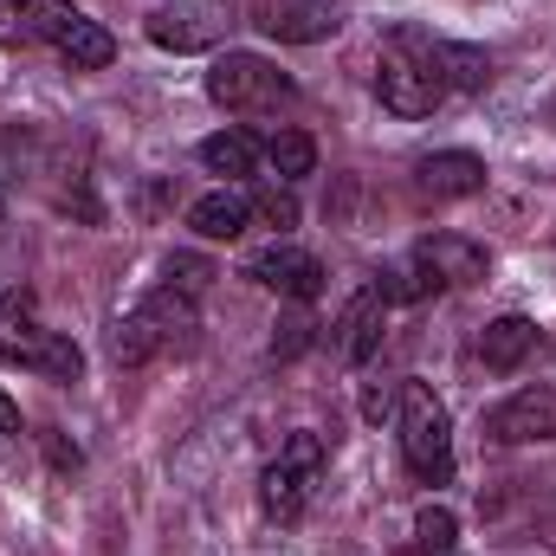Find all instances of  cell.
<instances>
[{"instance_id":"cell-6","label":"cell","mask_w":556,"mask_h":556,"mask_svg":"<svg viewBox=\"0 0 556 556\" xmlns=\"http://www.w3.org/2000/svg\"><path fill=\"white\" fill-rule=\"evenodd\" d=\"M207 98H214L220 111L253 117V111H278V104L291 98V78L278 72L273 59H260V52H220V59L207 65Z\"/></svg>"},{"instance_id":"cell-21","label":"cell","mask_w":556,"mask_h":556,"mask_svg":"<svg viewBox=\"0 0 556 556\" xmlns=\"http://www.w3.org/2000/svg\"><path fill=\"white\" fill-rule=\"evenodd\" d=\"M247 201H253V220H266V227H278V233L298 227V201H291L285 188H253Z\"/></svg>"},{"instance_id":"cell-13","label":"cell","mask_w":556,"mask_h":556,"mask_svg":"<svg viewBox=\"0 0 556 556\" xmlns=\"http://www.w3.org/2000/svg\"><path fill=\"white\" fill-rule=\"evenodd\" d=\"M485 433L498 446H531V440H556V389H525L511 402H498L485 415Z\"/></svg>"},{"instance_id":"cell-1","label":"cell","mask_w":556,"mask_h":556,"mask_svg":"<svg viewBox=\"0 0 556 556\" xmlns=\"http://www.w3.org/2000/svg\"><path fill=\"white\" fill-rule=\"evenodd\" d=\"M0 363H20L46 382H78L85 376V350L65 330H46L39 298L33 291H0Z\"/></svg>"},{"instance_id":"cell-16","label":"cell","mask_w":556,"mask_h":556,"mask_svg":"<svg viewBox=\"0 0 556 556\" xmlns=\"http://www.w3.org/2000/svg\"><path fill=\"white\" fill-rule=\"evenodd\" d=\"M538 350H544V337H538L531 317H498V324H485V337H479V363H485L492 376H511V369L531 363Z\"/></svg>"},{"instance_id":"cell-11","label":"cell","mask_w":556,"mask_h":556,"mask_svg":"<svg viewBox=\"0 0 556 556\" xmlns=\"http://www.w3.org/2000/svg\"><path fill=\"white\" fill-rule=\"evenodd\" d=\"M382 337H389V291H382V285H363V291L337 311L330 343H337V356H343L350 369H363V363L382 350Z\"/></svg>"},{"instance_id":"cell-7","label":"cell","mask_w":556,"mask_h":556,"mask_svg":"<svg viewBox=\"0 0 556 556\" xmlns=\"http://www.w3.org/2000/svg\"><path fill=\"white\" fill-rule=\"evenodd\" d=\"M220 7L233 20L260 26L278 46H317V39H330L343 26V7L337 0H220Z\"/></svg>"},{"instance_id":"cell-20","label":"cell","mask_w":556,"mask_h":556,"mask_svg":"<svg viewBox=\"0 0 556 556\" xmlns=\"http://www.w3.org/2000/svg\"><path fill=\"white\" fill-rule=\"evenodd\" d=\"M415 544L427 556H453L459 525H453V511H446V505H420V511H415Z\"/></svg>"},{"instance_id":"cell-22","label":"cell","mask_w":556,"mask_h":556,"mask_svg":"<svg viewBox=\"0 0 556 556\" xmlns=\"http://www.w3.org/2000/svg\"><path fill=\"white\" fill-rule=\"evenodd\" d=\"M207 278H214V273H207V260H188V253H181V260H168V285H175V291H188V298H194Z\"/></svg>"},{"instance_id":"cell-5","label":"cell","mask_w":556,"mask_h":556,"mask_svg":"<svg viewBox=\"0 0 556 556\" xmlns=\"http://www.w3.org/2000/svg\"><path fill=\"white\" fill-rule=\"evenodd\" d=\"M324 459H330L324 433L298 427V433L278 446V459L260 472V505H266V518H278V525L304 518V505H311V492H317V479H324Z\"/></svg>"},{"instance_id":"cell-8","label":"cell","mask_w":556,"mask_h":556,"mask_svg":"<svg viewBox=\"0 0 556 556\" xmlns=\"http://www.w3.org/2000/svg\"><path fill=\"white\" fill-rule=\"evenodd\" d=\"M376 98H382V111H395V117H408V124H415V117H433L453 91L420 65L408 46H395V39H389V52H382V65H376Z\"/></svg>"},{"instance_id":"cell-2","label":"cell","mask_w":556,"mask_h":556,"mask_svg":"<svg viewBox=\"0 0 556 556\" xmlns=\"http://www.w3.org/2000/svg\"><path fill=\"white\" fill-rule=\"evenodd\" d=\"M188 330H194V298L175 291V285H162V291L137 298V304L111 324V363H117V369H142V363H155L162 350L188 343Z\"/></svg>"},{"instance_id":"cell-19","label":"cell","mask_w":556,"mask_h":556,"mask_svg":"<svg viewBox=\"0 0 556 556\" xmlns=\"http://www.w3.org/2000/svg\"><path fill=\"white\" fill-rule=\"evenodd\" d=\"M266 162H273L278 181H298V175L317 168V142L304 137V130H273L266 137Z\"/></svg>"},{"instance_id":"cell-25","label":"cell","mask_w":556,"mask_h":556,"mask_svg":"<svg viewBox=\"0 0 556 556\" xmlns=\"http://www.w3.org/2000/svg\"><path fill=\"white\" fill-rule=\"evenodd\" d=\"M0 433H20V402L0 389Z\"/></svg>"},{"instance_id":"cell-4","label":"cell","mask_w":556,"mask_h":556,"mask_svg":"<svg viewBox=\"0 0 556 556\" xmlns=\"http://www.w3.org/2000/svg\"><path fill=\"white\" fill-rule=\"evenodd\" d=\"M402 459L420 485L453 479V415L427 382H402Z\"/></svg>"},{"instance_id":"cell-18","label":"cell","mask_w":556,"mask_h":556,"mask_svg":"<svg viewBox=\"0 0 556 556\" xmlns=\"http://www.w3.org/2000/svg\"><path fill=\"white\" fill-rule=\"evenodd\" d=\"M194 155H201L207 175H227V181H247V175L260 168V142L247 137V130H220V137L201 142Z\"/></svg>"},{"instance_id":"cell-24","label":"cell","mask_w":556,"mask_h":556,"mask_svg":"<svg viewBox=\"0 0 556 556\" xmlns=\"http://www.w3.org/2000/svg\"><path fill=\"white\" fill-rule=\"evenodd\" d=\"M0 46H26V26H20L13 0H0Z\"/></svg>"},{"instance_id":"cell-14","label":"cell","mask_w":556,"mask_h":556,"mask_svg":"<svg viewBox=\"0 0 556 556\" xmlns=\"http://www.w3.org/2000/svg\"><path fill=\"white\" fill-rule=\"evenodd\" d=\"M415 266L433 278V285H479L492 260H485V247L466 240V233H427L415 247Z\"/></svg>"},{"instance_id":"cell-12","label":"cell","mask_w":556,"mask_h":556,"mask_svg":"<svg viewBox=\"0 0 556 556\" xmlns=\"http://www.w3.org/2000/svg\"><path fill=\"white\" fill-rule=\"evenodd\" d=\"M247 278L266 285V291H278V298H291V304H311V298L324 291L317 253H304V247H291V240H273V247L247 253Z\"/></svg>"},{"instance_id":"cell-17","label":"cell","mask_w":556,"mask_h":556,"mask_svg":"<svg viewBox=\"0 0 556 556\" xmlns=\"http://www.w3.org/2000/svg\"><path fill=\"white\" fill-rule=\"evenodd\" d=\"M188 227H194L201 240H240V233L253 227L247 188H214V194H201V201L188 207Z\"/></svg>"},{"instance_id":"cell-3","label":"cell","mask_w":556,"mask_h":556,"mask_svg":"<svg viewBox=\"0 0 556 556\" xmlns=\"http://www.w3.org/2000/svg\"><path fill=\"white\" fill-rule=\"evenodd\" d=\"M20 26H26V46H52L72 72H104L117 59V39L72 0H13Z\"/></svg>"},{"instance_id":"cell-9","label":"cell","mask_w":556,"mask_h":556,"mask_svg":"<svg viewBox=\"0 0 556 556\" xmlns=\"http://www.w3.org/2000/svg\"><path fill=\"white\" fill-rule=\"evenodd\" d=\"M395 46H408L446 91H485V85H492V59H485L479 46H459V39L420 33V26H395Z\"/></svg>"},{"instance_id":"cell-23","label":"cell","mask_w":556,"mask_h":556,"mask_svg":"<svg viewBox=\"0 0 556 556\" xmlns=\"http://www.w3.org/2000/svg\"><path fill=\"white\" fill-rule=\"evenodd\" d=\"M39 440H46V453H52V466H59V472H78V466H85V453H78L59 427H52V433H39Z\"/></svg>"},{"instance_id":"cell-10","label":"cell","mask_w":556,"mask_h":556,"mask_svg":"<svg viewBox=\"0 0 556 556\" xmlns=\"http://www.w3.org/2000/svg\"><path fill=\"white\" fill-rule=\"evenodd\" d=\"M227 13L220 7H207V0H162L149 20H142V33L162 46V52H214L220 39H227Z\"/></svg>"},{"instance_id":"cell-15","label":"cell","mask_w":556,"mask_h":556,"mask_svg":"<svg viewBox=\"0 0 556 556\" xmlns=\"http://www.w3.org/2000/svg\"><path fill=\"white\" fill-rule=\"evenodd\" d=\"M420 188L440 194V201H466V194H485V162L472 149H440V155H420Z\"/></svg>"}]
</instances>
